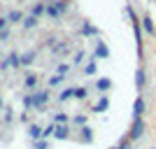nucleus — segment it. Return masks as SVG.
Returning <instances> with one entry per match:
<instances>
[{
  "mask_svg": "<svg viewBox=\"0 0 156 149\" xmlns=\"http://www.w3.org/2000/svg\"><path fill=\"white\" fill-rule=\"evenodd\" d=\"M49 100V89H42V91H35L33 96L23 98V105L26 107H42V105Z\"/></svg>",
  "mask_w": 156,
  "mask_h": 149,
  "instance_id": "f257e3e1",
  "label": "nucleus"
},
{
  "mask_svg": "<svg viewBox=\"0 0 156 149\" xmlns=\"http://www.w3.org/2000/svg\"><path fill=\"white\" fill-rule=\"evenodd\" d=\"M144 128H147V123H144V119H133V123H130V130H128V140L133 142V140H140V137L144 135Z\"/></svg>",
  "mask_w": 156,
  "mask_h": 149,
  "instance_id": "f03ea898",
  "label": "nucleus"
},
{
  "mask_svg": "<svg viewBox=\"0 0 156 149\" xmlns=\"http://www.w3.org/2000/svg\"><path fill=\"white\" fill-rule=\"evenodd\" d=\"M142 114H144V98L137 96L135 103H133V119H140Z\"/></svg>",
  "mask_w": 156,
  "mask_h": 149,
  "instance_id": "7ed1b4c3",
  "label": "nucleus"
},
{
  "mask_svg": "<svg viewBox=\"0 0 156 149\" xmlns=\"http://www.w3.org/2000/svg\"><path fill=\"white\" fill-rule=\"evenodd\" d=\"M54 137H56V140H68V137H70V126H68V123H61V126H56V130H54Z\"/></svg>",
  "mask_w": 156,
  "mask_h": 149,
  "instance_id": "20e7f679",
  "label": "nucleus"
},
{
  "mask_svg": "<svg viewBox=\"0 0 156 149\" xmlns=\"http://www.w3.org/2000/svg\"><path fill=\"white\" fill-rule=\"evenodd\" d=\"M28 135H30V140H40L42 137V128H40L37 123H30L28 126Z\"/></svg>",
  "mask_w": 156,
  "mask_h": 149,
  "instance_id": "39448f33",
  "label": "nucleus"
},
{
  "mask_svg": "<svg viewBox=\"0 0 156 149\" xmlns=\"http://www.w3.org/2000/svg\"><path fill=\"white\" fill-rule=\"evenodd\" d=\"M144 82H147V77H144V70H142V68H137V72H135V86L142 91V89H144Z\"/></svg>",
  "mask_w": 156,
  "mask_h": 149,
  "instance_id": "423d86ee",
  "label": "nucleus"
},
{
  "mask_svg": "<svg viewBox=\"0 0 156 149\" xmlns=\"http://www.w3.org/2000/svg\"><path fill=\"white\" fill-rule=\"evenodd\" d=\"M107 56H110V49H107V44L98 42V47H96V59H107Z\"/></svg>",
  "mask_w": 156,
  "mask_h": 149,
  "instance_id": "0eeeda50",
  "label": "nucleus"
},
{
  "mask_svg": "<svg viewBox=\"0 0 156 149\" xmlns=\"http://www.w3.org/2000/svg\"><path fill=\"white\" fill-rule=\"evenodd\" d=\"M79 140H82V142H91V140H93V133H91V128H89V126L79 128Z\"/></svg>",
  "mask_w": 156,
  "mask_h": 149,
  "instance_id": "6e6552de",
  "label": "nucleus"
},
{
  "mask_svg": "<svg viewBox=\"0 0 156 149\" xmlns=\"http://www.w3.org/2000/svg\"><path fill=\"white\" fill-rule=\"evenodd\" d=\"M107 107H110V100H107V96H103L96 105H93V112H105Z\"/></svg>",
  "mask_w": 156,
  "mask_h": 149,
  "instance_id": "1a4fd4ad",
  "label": "nucleus"
},
{
  "mask_svg": "<svg viewBox=\"0 0 156 149\" xmlns=\"http://www.w3.org/2000/svg\"><path fill=\"white\" fill-rule=\"evenodd\" d=\"M142 26H144V30L149 33V35H156V28H154V23H151L149 14H144V16H142Z\"/></svg>",
  "mask_w": 156,
  "mask_h": 149,
  "instance_id": "9d476101",
  "label": "nucleus"
},
{
  "mask_svg": "<svg viewBox=\"0 0 156 149\" xmlns=\"http://www.w3.org/2000/svg\"><path fill=\"white\" fill-rule=\"evenodd\" d=\"M23 84H26L28 89H35V86H37V75L28 72V75H26V79H23Z\"/></svg>",
  "mask_w": 156,
  "mask_h": 149,
  "instance_id": "9b49d317",
  "label": "nucleus"
},
{
  "mask_svg": "<svg viewBox=\"0 0 156 149\" xmlns=\"http://www.w3.org/2000/svg\"><path fill=\"white\" fill-rule=\"evenodd\" d=\"M33 61H35V51H26V54H21V65H30Z\"/></svg>",
  "mask_w": 156,
  "mask_h": 149,
  "instance_id": "f8f14e48",
  "label": "nucleus"
},
{
  "mask_svg": "<svg viewBox=\"0 0 156 149\" xmlns=\"http://www.w3.org/2000/svg\"><path fill=\"white\" fill-rule=\"evenodd\" d=\"M44 12H47V16H51V19H58V16H61V12L56 9V5H47Z\"/></svg>",
  "mask_w": 156,
  "mask_h": 149,
  "instance_id": "ddd939ff",
  "label": "nucleus"
},
{
  "mask_svg": "<svg viewBox=\"0 0 156 149\" xmlns=\"http://www.w3.org/2000/svg\"><path fill=\"white\" fill-rule=\"evenodd\" d=\"M21 16H23V14H21L19 9H12V12L7 14V21H12V23H19V21H21Z\"/></svg>",
  "mask_w": 156,
  "mask_h": 149,
  "instance_id": "4468645a",
  "label": "nucleus"
},
{
  "mask_svg": "<svg viewBox=\"0 0 156 149\" xmlns=\"http://www.w3.org/2000/svg\"><path fill=\"white\" fill-rule=\"evenodd\" d=\"M37 26V16H26V21H23V28H28V30H30V28H35Z\"/></svg>",
  "mask_w": 156,
  "mask_h": 149,
  "instance_id": "2eb2a0df",
  "label": "nucleus"
},
{
  "mask_svg": "<svg viewBox=\"0 0 156 149\" xmlns=\"http://www.w3.org/2000/svg\"><path fill=\"white\" fill-rule=\"evenodd\" d=\"M70 98H75V89H65L63 93L58 96V100H61V103H65V100H70Z\"/></svg>",
  "mask_w": 156,
  "mask_h": 149,
  "instance_id": "dca6fc26",
  "label": "nucleus"
},
{
  "mask_svg": "<svg viewBox=\"0 0 156 149\" xmlns=\"http://www.w3.org/2000/svg\"><path fill=\"white\" fill-rule=\"evenodd\" d=\"M96 86H98L100 91H107V89H112V82H110V79H98Z\"/></svg>",
  "mask_w": 156,
  "mask_h": 149,
  "instance_id": "f3484780",
  "label": "nucleus"
},
{
  "mask_svg": "<svg viewBox=\"0 0 156 149\" xmlns=\"http://www.w3.org/2000/svg\"><path fill=\"white\" fill-rule=\"evenodd\" d=\"M7 65H14V68H16V65H21V56H19V54H9Z\"/></svg>",
  "mask_w": 156,
  "mask_h": 149,
  "instance_id": "a211bd4d",
  "label": "nucleus"
},
{
  "mask_svg": "<svg viewBox=\"0 0 156 149\" xmlns=\"http://www.w3.org/2000/svg\"><path fill=\"white\" fill-rule=\"evenodd\" d=\"M63 79H65V75H54V77H49V86H58Z\"/></svg>",
  "mask_w": 156,
  "mask_h": 149,
  "instance_id": "6ab92c4d",
  "label": "nucleus"
},
{
  "mask_svg": "<svg viewBox=\"0 0 156 149\" xmlns=\"http://www.w3.org/2000/svg\"><path fill=\"white\" fill-rule=\"evenodd\" d=\"M54 130H56V126H54V123H49L47 128H42V137H51V135H54Z\"/></svg>",
  "mask_w": 156,
  "mask_h": 149,
  "instance_id": "aec40b11",
  "label": "nucleus"
},
{
  "mask_svg": "<svg viewBox=\"0 0 156 149\" xmlns=\"http://www.w3.org/2000/svg\"><path fill=\"white\" fill-rule=\"evenodd\" d=\"M86 96H89V91H86L84 86H82V89H75V98H79V100H84Z\"/></svg>",
  "mask_w": 156,
  "mask_h": 149,
  "instance_id": "412c9836",
  "label": "nucleus"
},
{
  "mask_svg": "<svg viewBox=\"0 0 156 149\" xmlns=\"http://www.w3.org/2000/svg\"><path fill=\"white\" fill-rule=\"evenodd\" d=\"M65 72H70V63H61L58 65V75H65Z\"/></svg>",
  "mask_w": 156,
  "mask_h": 149,
  "instance_id": "4be33fe9",
  "label": "nucleus"
},
{
  "mask_svg": "<svg viewBox=\"0 0 156 149\" xmlns=\"http://www.w3.org/2000/svg\"><path fill=\"white\" fill-rule=\"evenodd\" d=\"M56 123H68V114L58 112V114H56Z\"/></svg>",
  "mask_w": 156,
  "mask_h": 149,
  "instance_id": "5701e85b",
  "label": "nucleus"
},
{
  "mask_svg": "<svg viewBox=\"0 0 156 149\" xmlns=\"http://www.w3.org/2000/svg\"><path fill=\"white\" fill-rule=\"evenodd\" d=\"M82 33H84V35H96V28H93V26H84V28H82Z\"/></svg>",
  "mask_w": 156,
  "mask_h": 149,
  "instance_id": "b1692460",
  "label": "nucleus"
},
{
  "mask_svg": "<svg viewBox=\"0 0 156 149\" xmlns=\"http://www.w3.org/2000/svg\"><path fill=\"white\" fill-rule=\"evenodd\" d=\"M42 9H44V5H42V2H37V5L33 7V16H37V14H42Z\"/></svg>",
  "mask_w": 156,
  "mask_h": 149,
  "instance_id": "393cba45",
  "label": "nucleus"
},
{
  "mask_svg": "<svg viewBox=\"0 0 156 149\" xmlns=\"http://www.w3.org/2000/svg\"><path fill=\"white\" fill-rule=\"evenodd\" d=\"M93 72H96V63H89L84 68V75H93Z\"/></svg>",
  "mask_w": 156,
  "mask_h": 149,
  "instance_id": "a878e982",
  "label": "nucleus"
},
{
  "mask_svg": "<svg viewBox=\"0 0 156 149\" xmlns=\"http://www.w3.org/2000/svg\"><path fill=\"white\" fill-rule=\"evenodd\" d=\"M75 123H86V117L84 114H77V117H75Z\"/></svg>",
  "mask_w": 156,
  "mask_h": 149,
  "instance_id": "bb28decb",
  "label": "nucleus"
},
{
  "mask_svg": "<svg viewBox=\"0 0 156 149\" xmlns=\"http://www.w3.org/2000/svg\"><path fill=\"white\" fill-rule=\"evenodd\" d=\"M84 56H86V54H84V51H79V54H77V56H75V63H82V61H84Z\"/></svg>",
  "mask_w": 156,
  "mask_h": 149,
  "instance_id": "cd10ccee",
  "label": "nucleus"
},
{
  "mask_svg": "<svg viewBox=\"0 0 156 149\" xmlns=\"http://www.w3.org/2000/svg\"><path fill=\"white\" fill-rule=\"evenodd\" d=\"M35 149H49V144H47L44 140H42V142H37V144H35Z\"/></svg>",
  "mask_w": 156,
  "mask_h": 149,
  "instance_id": "c85d7f7f",
  "label": "nucleus"
},
{
  "mask_svg": "<svg viewBox=\"0 0 156 149\" xmlns=\"http://www.w3.org/2000/svg\"><path fill=\"white\" fill-rule=\"evenodd\" d=\"M5 23H7V19H0V30H5Z\"/></svg>",
  "mask_w": 156,
  "mask_h": 149,
  "instance_id": "c756f323",
  "label": "nucleus"
},
{
  "mask_svg": "<svg viewBox=\"0 0 156 149\" xmlns=\"http://www.w3.org/2000/svg\"><path fill=\"white\" fill-rule=\"evenodd\" d=\"M0 107H2V98H0Z\"/></svg>",
  "mask_w": 156,
  "mask_h": 149,
  "instance_id": "7c9ffc66",
  "label": "nucleus"
},
{
  "mask_svg": "<svg viewBox=\"0 0 156 149\" xmlns=\"http://www.w3.org/2000/svg\"><path fill=\"white\" fill-rule=\"evenodd\" d=\"M151 149H156V147H151Z\"/></svg>",
  "mask_w": 156,
  "mask_h": 149,
  "instance_id": "2f4dec72",
  "label": "nucleus"
}]
</instances>
